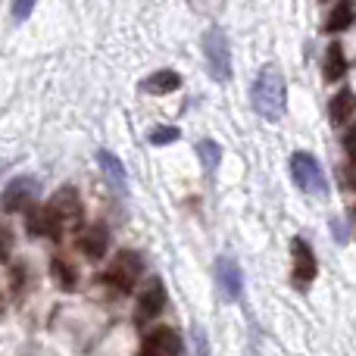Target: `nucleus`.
<instances>
[{
    "instance_id": "19",
    "label": "nucleus",
    "mask_w": 356,
    "mask_h": 356,
    "mask_svg": "<svg viewBox=\"0 0 356 356\" xmlns=\"http://www.w3.org/2000/svg\"><path fill=\"white\" fill-rule=\"evenodd\" d=\"M54 275H56V282H60V288H66V291H72L75 282H79L75 269L69 263H63V259H56V263H54Z\"/></svg>"
},
{
    "instance_id": "11",
    "label": "nucleus",
    "mask_w": 356,
    "mask_h": 356,
    "mask_svg": "<svg viewBox=\"0 0 356 356\" xmlns=\"http://www.w3.org/2000/svg\"><path fill=\"white\" fill-rule=\"evenodd\" d=\"M47 207L60 216V222H69V225H75V222L81 219V200H79V191L75 188H60Z\"/></svg>"
},
{
    "instance_id": "14",
    "label": "nucleus",
    "mask_w": 356,
    "mask_h": 356,
    "mask_svg": "<svg viewBox=\"0 0 356 356\" xmlns=\"http://www.w3.org/2000/svg\"><path fill=\"white\" fill-rule=\"evenodd\" d=\"M181 88V75L172 72V69H160V72H150L147 79L141 81V91H147V94H172Z\"/></svg>"
},
{
    "instance_id": "23",
    "label": "nucleus",
    "mask_w": 356,
    "mask_h": 356,
    "mask_svg": "<svg viewBox=\"0 0 356 356\" xmlns=\"http://www.w3.org/2000/svg\"><path fill=\"white\" fill-rule=\"evenodd\" d=\"M194 341H197V353L207 356V334H203V328H200V325L194 328Z\"/></svg>"
},
{
    "instance_id": "16",
    "label": "nucleus",
    "mask_w": 356,
    "mask_h": 356,
    "mask_svg": "<svg viewBox=\"0 0 356 356\" xmlns=\"http://www.w3.org/2000/svg\"><path fill=\"white\" fill-rule=\"evenodd\" d=\"M81 253H85L88 259H100L106 253V244H110V232H106L104 225H91L85 234H81Z\"/></svg>"
},
{
    "instance_id": "22",
    "label": "nucleus",
    "mask_w": 356,
    "mask_h": 356,
    "mask_svg": "<svg viewBox=\"0 0 356 356\" xmlns=\"http://www.w3.org/2000/svg\"><path fill=\"white\" fill-rule=\"evenodd\" d=\"M344 150H347V156H350V163H356V125L344 135Z\"/></svg>"
},
{
    "instance_id": "15",
    "label": "nucleus",
    "mask_w": 356,
    "mask_h": 356,
    "mask_svg": "<svg viewBox=\"0 0 356 356\" xmlns=\"http://www.w3.org/2000/svg\"><path fill=\"white\" fill-rule=\"evenodd\" d=\"M353 113H356V94L350 88H341L332 97V104H328V116H332L334 125H344L353 119Z\"/></svg>"
},
{
    "instance_id": "3",
    "label": "nucleus",
    "mask_w": 356,
    "mask_h": 356,
    "mask_svg": "<svg viewBox=\"0 0 356 356\" xmlns=\"http://www.w3.org/2000/svg\"><path fill=\"white\" fill-rule=\"evenodd\" d=\"M203 56H207L209 75L216 81H228L232 79V47H228V38L222 29H207L203 35Z\"/></svg>"
},
{
    "instance_id": "21",
    "label": "nucleus",
    "mask_w": 356,
    "mask_h": 356,
    "mask_svg": "<svg viewBox=\"0 0 356 356\" xmlns=\"http://www.w3.org/2000/svg\"><path fill=\"white\" fill-rule=\"evenodd\" d=\"M38 0H13V19L16 22H25V19L31 16V10H35Z\"/></svg>"
},
{
    "instance_id": "12",
    "label": "nucleus",
    "mask_w": 356,
    "mask_h": 356,
    "mask_svg": "<svg viewBox=\"0 0 356 356\" xmlns=\"http://www.w3.org/2000/svg\"><path fill=\"white\" fill-rule=\"evenodd\" d=\"M97 163L100 169H104V175L110 178V184L119 191V194H125L129 191V172H125L122 160H119L116 154H110V150H97Z\"/></svg>"
},
{
    "instance_id": "6",
    "label": "nucleus",
    "mask_w": 356,
    "mask_h": 356,
    "mask_svg": "<svg viewBox=\"0 0 356 356\" xmlns=\"http://www.w3.org/2000/svg\"><path fill=\"white\" fill-rule=\"evenodd\" d=\"M216 284H219L222 297L228 303L238 300L241 291H244V275H241V266L232 257H219L216 259Z\"/></svg>"
},
{
    "instance_id": "24",
    "label": "nucleus",
    "mask_w": 356,
    "mask_h": 356,
    "mask_svg": "<svg viewBox=\"0 0 356 356\" xmlns=\"http://www.w3.org/2000/svg\"><path fill=\"white\" fill-rule=\"evenodd\" d=\"M344 181L350 184V188H356V163H350V166H347V172H344Z\"/></svg>"
},
{
    "instance_id": "10",
    "label": "nucleus",
    "mask_w": 356,
    "mask_h": 356,
    "mask_svg": "<svg viewBox=\"0 0 356 356\" xmlns=\"http://www.w3.org/2000/svg\"><path fill=\"white\" fill-rule=\"evenodd\" d=\"M25 225H29L31 234H47V238H60V232H63L60 216L50 207H41V209L31 207L29 216H25Z\"/></svg>"
},
{
    "instance_id": "20",
    "label": "nucleus",
    "mask_w": 356,
    "mask_h": 356,
    "mask_svg": "<svg viewBox=\"0 0 356 356\" xmlns=\"http://www.w3.org/2000/svg\"><path fill=\"white\" fill-rule=\"evenodd\" d=\"M178 135H181V131H178L175 125H160V129L150 131V144L163 147V144H172V141H178Z\"/></svg>"
},
{
    "instance_id": "2",
    "label": "nucleus",
    "mask_w": 356,
    "mask_h": 356,
    "mask_svg": "<svg viewBox=\"0 0 356 356\" xmlns=\"http://www.w3.org/2000/svg\"><path fill=\"white\" fill-rule=\"evenodd\" d=\"M291 178H294V184L300 191H307V194H316V197H325L328 194V178L322 172L319 160H316L313 154H307V150H297L294 156H291Z\"/></svg>"
},
{
    "instance_id": "8",
    "label": "nucleus",
    "mask_w": 356,
    "mask_h": 356,
    "mask_svg": "<svg viewBox=\"0 0 356 356\" xmlns=\"http://www.w3.org/2000/svg\"><path fill=\"white\" fill-rule=\"evenodd\" d=\"M38 197V181L31 175H19L13 178L3 188V209L6 213H16V209H25L31 200Z\"/></svg>"
},
{
    "instance_id": "18",
    "label": "nucleus",
    "mask_w": 356,
    "mask_h": 356,
    "mask_svg": "<svg viewBox=\"0 0 356 356\" xmlns=\"http://www.w3.org/2000/svg\"><path fill=\"white\" fill-rule=\"evenodd\" d=\"M197 156H200V166H203V172L207 175H213L216 172V166H219V160H222V147L216 141H200L197 144Z\"/></svg>"
},
{
    "instance_id": "7",
    "label": "nucleus",
    "mask_w": 356,
    "mask_h": 356,
    "mask_svg": "<svg viewBox=\"0 0 356 356\" xmlns=\"http://www.w3.org/2000/svg\"><path fill=\"white\" fill-rule=\"evenodd\" d=\"M163 307H166V288H163L160 278H150L147 288H144V291H141V297H138L135 319H138V322H150V319H156V316L163 313Z\"/></svg>"
},
{
    "instance_id": "13",
    "label": "nucleus",
    "mask_w": 356,
    "mask_h": 356,
    "mask_svg": "<svg viewBox=\"0 0 356 356\" xmlns=\"http://www.w3.org/2000/svg\"><path fill=\"white\" fill-rule=\"evenodd\" d=\"M322 75H325V81H341L347 75V56H344V47H341V41H332L325 50V60H322Z\"/></svg>"
},
{
    "instance_id": "9",
    "label": "nucleus",
    "mask_w": 356,
    "mask_h": 356,
    "mask_svg": "<svg viewBox=\"0 0 356 356\" xmlns=\"http://www.w3.org/2000/svg\"><path fill=\"white\" fill-rule=\"evenodd\" d=\"M141 356H181V341L172 328H156L144 338Z\"/></svg>"
},
{
    "instance_id": "17",
    "label": "nucleus",
    "mask_w": 356,
    "mask_h": 356,
    "mask_svg": "<svg viewBox=\"0 0 356 356\" xmlns=\"http://www.w3.org/2000/svg\"><path fill=\"white\" fill-rule=\"evenodd\" d=\"M353 19H356V6H353V0H341L338 6H334L332 13H328V19H325V31L328 35H341V31H347L353 25Z\"/></svg>"
},
{
    "instance_id": "4",
    "label": "nucleus",
    "mask_w": 356,
    "mask_h": 356,
    "mask_svg": "<svg viewBox=\"0 0 356 356\" xmlns=\"http://www.w3.org/2000/svg\"><path fill=\"white\" fill-rule=\"evenodd\" d=\"M141 269H144L141 257H138L135 250H122V253H116L113 266L106 269V282L116 284L122 294H129V291H135L138 278H141Z\"/></svg>"
},
{
    "instance_id": "5",
    "label": "nucleus",
    "mask_w": 356,
    "mask_h": 356,
    "mask_svg": "<svg viewBox=\"0 0 356 356\" xmlns=\"http://www.w3.org/2000/svg\"><path fill=\"white\" fill-rule=\"evenodd\" d=\"M291 275H294V284L297 288H307V284L316 282L319 275V263H316V253L313 247L307 244L303 238H291Z\"/></svg>"
},
{
    "instance_id": "1",
    "label": "nucleus",
    "mask_w": 356,
    "mask_h": 356,
    "mask_svg": "<svg viewBox=\"0 0 356 356\" xmlns=\"http://www.w3.org/2000/svg\"><path fill=\"white\" fill-rule=\"evenodd\" d=\"M250 104L266 122H278L288 106V88H284V75L278 66H263L259 75L250 85Z\"/></svg>"
}]
</instances>
